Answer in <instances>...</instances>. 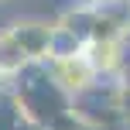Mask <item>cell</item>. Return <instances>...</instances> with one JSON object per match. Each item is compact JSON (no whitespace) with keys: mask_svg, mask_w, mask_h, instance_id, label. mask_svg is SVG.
<instances>
[{"mask_svg":"<svg viewBox=\"0 0 130 130\" xmlns=\"http://www.w3.org/2000/svg\"><path fill=\"white\" fill-rule=\"evenodd\" d=\"M86 58H89V65L96 69V75L120 79L130 52H127L123 38H99V41H89V45H86Z\"/></svg>","mask_w":130,"mask_h":130,"instance_id":"obj_4","label":"cell"},{"mask_svg":"<svg viewBox=\"0 0 130 130\" xmlns=\"http://www.w3.org/2000/svg\"><path fill=\"white\" fill-rule=\"evenodd\" d=\"M7 31L24 48L31 65H45L52 58V31H55V24H48V21H14V24H7Z\"/></svg>","mask_w":130,"mask_h":130,"instance_id":"obj_3","label":"cell"},{"mask_svg":"<svg viewBox=\"0 0 130 130\" xmlns=\"http://www.w3.org/2000/svg\"><path fill=\"white\" fill-rule=\"evenodd\" d=\"M45 69H48L52 82L58 86L65 96H75V92L89 89V86L99 79L96 69H92L89 58H86V52H82V55H65V58H48Z\"/></svg>","mask_w":130,"mask_h":130,"instance_id":"obj_2","label":"cell"},{"mask_svg":"<svg viewBox=\"0 0 130 130\" xmlns=\"http://www.w3.org/2000/svg\"><path fill=\"white\" fill-rule=\"evenodd\" d=\"M69 113L86 130H113L127 120V89L120 79L99 75L89 89L69 96Z\"/></svg>","mask_w":130,"mask_h":130,"instance_id":"obj_1","label":"cell"},{"mask_svg":"<svg viewBox=\"0 0 130 130\" xmlns=\"http://www.w3.org/2000/svg\"><path fill=\"white\" fill-rule=\"evenodd\" d=\"M86 4H96V7H113V10H130V0H86Z\"/></svg>","mask_w":130,"mask_h":130,"instance_id":"obj_7","label":"cell"},{"mask_svg":"<svg viewBox=\"0 0 130 130\" xmlns=\"http://www.w3.org/2000/svg\"><path fill=\"white\" fill-rule=\"evenodd\" d=\"M0 4H7V0H0Z\"/></svg>","mask_w":130,"mask_h":130,"instance_id":"obj_10","label":"cell"},{"mask_svg":"<svg viewBox=\"0 0 130 130\" xmlns=\"http://www.w3.org/2000/svg\"><path fill=\"white\" fill-rule=\"evenodd\" d=\"M123 45H127V52H130V24L123 27Z\"/></svg>","mask_w":130,"mask_h":130,"instance_id":"obj_8","label":"cell"},{"mask_svg":"<svg viewBox=\"0 0 130 130\" xmlns=\"http://www.w3.org/2000/svg\"><path fill=\"white\" fill-rule=\"evenodd\" d=\"M0 82H7V79H4V75H0Z\"/></svg>","mask_w":130,"mask_h":130,"instance_id":"obj_9","label":"cell"},{"mask_svg":"<svg viewBox=\"0 0 130 130\" xmlns=\"http://www.w3.org/2000/svg\"><path fill=\"white\" fill-rule=\"evenodd\" d=\"M24 69H31V58H27L24 48L14 41V34L4 27V31H0V75L10 82V79H14V75H21Z\"/></svg>","mask_w":130,"mask_h":130,"instance_id":"obj_5","label":"cell"},{"mask_svg":"<svg viewBox=\"0 0 130 130\" xmlns=\"http://www.w3.org/2000/svg\"><path fill=\"white\" fill-rule=\"evenodd\" d=\"M86 52V41L79 38L75 31H69L65 24L55 21V31H52V58H65V55H82Z\"/></svg>","mask_w":130,"mask_h":130,"instance_id":"obj_6","label":"cell"}]
</instances>
